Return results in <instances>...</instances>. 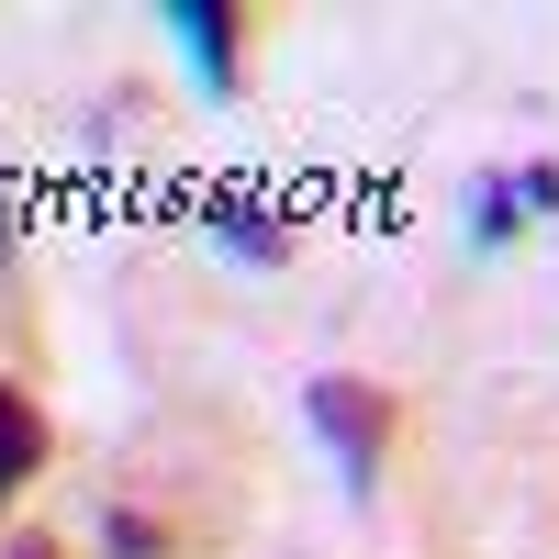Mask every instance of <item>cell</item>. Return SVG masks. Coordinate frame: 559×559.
Instances as JSON below:
<instances>
[{"instance_id": "obj_8", "label": "cell", "mask_w": 559, "mask_h": 559, "mask_svg": "<svg viewBox=\"0 0 559 559\" xmlns=\"http://www.w3.org/2000/svg\"><path fill=\"white\" fill-rule=\"evenodd\" d=\"M0 559H68V548L45 537V526H23V537H0Z\"/></svg>"}, {"instance_id": "obj_6", "label": "cell", "mask_w": 559, "mask_h": 559, "mask_svg": "<svg viewBox=\"0 0 559 559\" xmlns=\"http://www.w3.org/2000/svg\"><path fill=\"white\" fill-rule=\"evenodd\" d=\"M102 548H112V559H168V526L134 515V503H112V515H102Z\"/></svg>"}, {"instance_id": "obj_1", "label": "cell", "mask_w": 559, "mask_h": 559, "mask_svg": "<svg viewBox=\"0 0 559 559\" xmlns=\"http://www.w3.org/2000/svg\"><path fill=\"white\" fill-rule=\"evenodd\" d=\"M302 426L336 448V481H347V492L381 481V448H392V403H381V381H358V369H313V381H302Z\"/></svg>"}, {"instance_id": "obj_2", "label": "cell", "mask_w": 559, "mask_h": 559, "mask_svg": "<svg viewBox=\"0 0 559 559\" xmlns=\"http://www.w3.org/2000/svg\"><path fill=\"white\" fill-rule=\"evenodd\" d=\"M202 224H213V236L236 247V258H258V269H280V258H292V213H280V202H258V191H202Z\"/></svg>"}, {"instance_id": "obj_5", "label": "cell", "mask_w": 559, "mask_h": 559, "mask_svg": "<svg viewBox=\"0 0 559 559\" xmlns=\"http://www.w3.org/2000/svg\"><path fill=\"white\" fill-rule=\"evenodd\" d=\"M471 236H481V247H515V236H526V191H515V168L471 179Z\"/></svg>"}, {"instance_id": "obj_3", "label": "cell", "mask_w": 559, "mask_h": 559, "mask_svg": "<svg viewBox=\"0 0 559 559\" xmlns=\"http://www.w3.org/2000/svg\"><path fill=\"white\" fill-rule=\"evenodd\" d=\"M168 34H179V57L202 68V90H236V0H168Z\"/></svg>"}, {"instance_id": "obj_7", "label": "cell", "mask_w": 559, "mask_h": 559, "mask_svg": "<svg viewBox=\"0 0 559 559\" xmlns=\"http://www.w3.org/2000/svg\"><path fill=\"white\" fill-rule=\"evenodd\" d=\"M515 191H526V213H559V168H548V157H526V168H515Z\"/></svg>"}, {"instance_id": "obj_4", "label": "cell", "mask_w": 559, "mask_h": 559, "mask_svg": "<svg viewBox=\"0 0 559 559\" xmlns=\"http://www.w3.org/2000/svg\"><path fill=\"white\" fill-rule=\"evenodd\" d=\"M34 471H45V403L0 381V503H12Z\"/></svg>"}]
</instances>
